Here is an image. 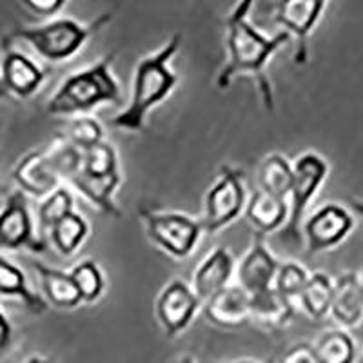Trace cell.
I'll return each mask as SVG.
<instances>
[{"label": "cell", "instance_id": "1", "mask_svg": "<svg viewBox=\"0 0 363 363\" xmlns=\"http://www.w3.org/2000/svg\"><path fill=\"white\" fill-rule=\"evenodd\" d=\"M252 6H255L252 2H242L227 17V64L220 71L216 86L218 89H227L238 74H252L258 84L265 109L272 111L274 95H272V86L267 79V73H265V66L272 55L291 40V37L285 31L271 38L262 35L249 22V11Z\"/></svg>", "mask_w": 363, "mask_h": 363}, {"label": "cell", "instance_id": "2", "mask_svg": "<svg viewBox=\"0 0 363 363\" xmlns=\"http://www.w3.org/2000/svg\"><path fill=\"white\" fill-rule=\"evenodd\" d=\"M180 44L182 35L174 33L157 53L149 55L138 62L128 108L111 120L115 128L133 133L144 131L149 111L164 102L177 86L178 77L171 69V60L180 50Z\"/></svg>", "mask_w": 363, "mask_h": 363}, {"label": "cell", "instance_id": "3", "mask_svg": "<svg viewBox=\"0 0 363 363\" xmlns=\"http://www.w3.org/2000/svg\"><path fill=\"white\" fill-rule=\"evenodd\" d=\"M82 151L71 145L62 135L57 136L45 149L26 155L13 169V178L22 193L42 199L60 187L79 171Z\"/></svg>", "mask_w": 363, "mask_h": 363}, {"label": "cell", "instance_id": "4", "mask_svg": "<svg viewBox=\"0 0 363 363\" xmlns=\"http://www.w3.org/2000/svg\"><path fill=\"white\" fill-rule=\"evenodd\" d=\"M115 55L104 57L80 73L67 77L48 104V113L55 116H69L89 111L100 104H120V87L113 74Z\"/></svg>", "mask_w": 363, "mask_h": 363}, {"label": "cell", "instance_id": "5", "mask_svg": "<svg viewBox=\"0 0 363 363\" xmlns=\"http://www.w3.org/2000/svg\"><path fill=\"white\" fill-rule=\"evenodd\" d=\"M111 22V13H104L89 24H80L71 18H58L37 28H18L2 38V48L8 50L13 40L28 42L48 62H64L82 50L96 31Z\"/></svg>", "mask_w": 363, "mask_h": 363}, {"label": "cell", "instance_id": "6", "mask_svg": "<svg viewBox=\"0 0 363 363\" xmlns=\"http://www.w3.org/2000/svg\"><path fill=\"white\" fill-rule=\"evenodd\" d=\"M245 206V189L242 182V171L223 165L218 180L206 196L202 216V231L215 235L238 218Z\"/></svg>", "mask_w": 363, "mask_h": 363}, {"label": "cell", "instance_id": "7", "mask_svg": "<svg viewBox=\"0 0 363 363\" xmlns=\"http://www.w3.org/2000/svg\"><path fill=\"white\" fill-rule=\"evenodd\" d=\"M327 162L316 153L301 155L293 165V186H291L289 216L284 227V236L300 244V225L307 206L316 196L318 189L327 177Z\"/></svg>", "mask_w": 363, "mask_h": 363}, {"label": "cell", "instance_id": "8", "mask_svg": "<svg viewBox=\"0 0 363 363\" xmlns=\"http://www.w3.org/2000/svg\"><path fill=\"white\" fill-rule=\"evenodd\" d=\"M142 218L149 238L174 258L189 256L202 235L200 222L180 213H157L144 209Z\"/></svg>", "mask_w": 363, "mask_h": 363}, {"label": "cell", "instance_id": "9", "mask_svg": "<svg viewBox=\"0 0 363 363\" xmlns=\"http://www.w3.org/2000/svg\"><path fill=\"white\" fill-rule=\"evenodd\" d=\"M327 8L322 0H287L278 2L274 11V21L285 29L289 37L296 38L294 62L307 64L309 58V35L322 18L323 9Z\"/></svg>", "mask_w": 363, "mask_h": 363}, {"label": "cell", "instance_id": "10", "mask_svg": "<svg viewBox=\"0 0 363 363\" xmlns=\"http://www.w3.org/2000/svg\"><path fill=\"white\" fill-rule=\"evenodd\" d=\"M28 247L35 252L44 251L45 244L35 238L33 220L29 215L28 202L22 191H15L8 196L0 211V251H17Z\"/></svg>", "mask_w": 363, "mask_h": 363}, {"label": "cell", "instance_id": "11", "mask_svg": "<svg viewBox=\"0 0 363 363\" xmlns=\"http://www.w3.org/2000/svg\"><path fill=\"white\" fill-rule=\"evenodd\" d=\"M352 227H354L352 215L342 206L327 203L320 207L306 223L307 247H309L307 251L309 255H316L336 247L349 236Z\"/></svg>", "mask_w": 363, "mask_h": 363}, {"label": "cell", "instance_id": "12", "mask_svg": "<svg viewBox=\"0 0 363 363\" xmlns=\"http://www.w3.org/2000/svg\"><path fill=\"white\" fill-rule=\"evenodd\" d=\"M200 300L189 285L182 280H173L164 287L157 300V318L164 327L165 335L177 336L186 329L199 311Z\"/></svg>", "mask_w": 363, "mask_h": 363}, {"label": "cell", "instance_id": "13", "mask_svg": "<svg viewBox=\"0 0 363 363\" xmlns=\"http://www.w3.org/2000/svg\"><path fill=\"white\" fill-rule=\"evenodd\" d=\"M278 269H280V264L265 247L264 235L256 233V236L252 238L251 249L244 256V260L238 267V285L249 296L262 293L265 289H271Z\"/></svg>", "mask_w": 363, "mask_h": 363}, {"label": "cell", "instance_id": "14", "mask_svg": "<svg viewBox=\"0 0 363 363\" xmlns=\"http://www.w3.org/2000/svg\"><path fill=\"white\" fill-rule=\"evenodd\" d=\"M249 294L240 285H227L206 301V316L211 323L225 329H236L251 320Z\"/></svg>", "mask_w": 363, "mask_h": 363}, {"label": "cell", "instance_id": "15", "mask_svg": "<svg viewBox=\"0 0 363 363\" xmlns=\"http://www.w3.org/2000/svg\"><path fill=\"white\" fill-rule=\"evenodd\" d=\"M233 262L231 252L225 247H216L215 251L206 256V260L194 271L193 278V293L200 301H207L225 289L233 277Z\"/></svg>", "mask_w": 363, "mask_h": 363}, {"label": "cell", "instance_id": "16", "mask_svg": "<svg viewBox=\"0 0 363 363\" xmlns=\"http://www.w3.org/2000/svg\"><path fill=\"white\" fill-rule=\"evenodd\" d=\"M2 87L13 95L31 96L44 82V71L29 57L15 50H6L2 60Z\"/></svg>", "mask_w": 363, "mask_h": 363}, {"label": "cell", "instance_id": "17", "mask_svg": "<svg viewBox=\"0 0 363 363\" xmlns=\"http://www.w3.org/2000/svg\"><path fill=\"white\" fill-rule=\"evenodd\" d=\"M329 314L338 325L352 329L363 320V298L359 293L358 274L343 272L333 281V300Z\"/></svg>", "mask_w": 363, "mask_h": 363}, {"label": "cell", "instance_id": "18", "mask_svg": "<svg viewBox=\"0 0 363 363\" xmlns=\"http://www.w3.org/2000/svg\"><path fill=\"white\" fill-rule=\"evenodd\" d=\"M249 314L251 320L265 327H284L293 320V301L281 296L274 287L262 293L251 294L249 298Z\"/></svg>", "mask_w": 363, "mask_h": 363}, {"label": "cell", "instance_id": "19", "mask_svg": "<svg viewBox=\"0 0 363 363\" xmlns=\"http://www.w3.org/2000/svg\"><path fill=\"white\" fill-rule=\"evenodd\" d=\"M245 213H247L249 222L258 229V233L264 235V233L277 231L278 227L284 225V222H287L289 206L285 200L258 189L249 200Z\"/></svg>", "mask_w": 363, "mask_h": 363}, {"label": "cell", "instance_id": "20", "mask_svg": "<svg viewBox=\"0 0 363 363\" xmlns=\"http://www.w3.org/2000/svg\"><path fill=\"white\" fill-rule=\"evenodd\" d=\"M33 269L38 272V277H40L42 289H44L45 298L55 307L73 309V307H77L82 301L79 289H77V285H74L69 272L45 267V265L37 264V262L33 264Z\"/></svg>", "mask_w": 363, "mask_h": 363}, {"label": "cell", "instance_id": "21", "mask_svg": "<svg viewBox=\"0 0 363 363\" xmlns=\"http://www.w3.org/2000/svg\"><path fill=\"white\" fill-rule=\"evenodd\" d=\"M258 184H260V191L285 200L289 196L291 186H293V165L281 155H269L264 158L258 169Z\"/></svg>", "mask_w": 363, "mask_h": 363}, {"label": "cell", "instance_id": "22", "mask_svg": "<svg viewBox=\"0 0 363 363\" xmlns=\"http://www.w3.org/2000/svg\"><path fill=\"white\" fill-rule=\"evenodd\" d=\"M0 294L21 298L31 313L40 314L48 309L44 298L29 289L24 272L2 256H0Z\"/></svg>", "mask_w": 363, "mask_h": 363}, {"label": "cell", "instance_id": "23", "mask_svg": "<svg viewBox=\"0 0 363 363\" xmlns=\"http://www.w3.org/2000/svg\"><path fill=\"white\" fill-rule=\"evenodd\" d=\"M313 349L318 363H354L356 359L354 340L343 329L323 333Z\"/></svg>", "mask_w": 363, "mask_h": 363}, {"label": "cell", "instance_id": "24", "mask_svg": "<svg viewBox=\"0 0 363 363\" xmlns=\"http://www.w3.org/2000/svg\"><path fill=\"white\" fill-rule=\"evenodd\" d=\"M301 309L313 320H323L329 314L333 300V280L325 272H313L307 281L306 289L298 296Z\"/></svg>", "mask_w": 363, "mask_h": 363}, {"label": "cell", "instance_id": "25", "mask_svg": "<svg viewBox=\"0 0 363 363\" xmlns=\"http://www.w3.org/2000/svg\"><path fill=\"white\" fill-rule=\"evenodd\" d=\"M87 235H89V225H87L86 220H84L79 213L71 211L69 215L64 216V218L51 229L48 236L51 238L53 247L57 249L60 255L71 256L84 244V242H86Z\"/></svg>", "mask_w": 363, "mask_h": 363}, {"label": "cell", "instance_id": "26", "mask_svg": "<svg viewBox=\"0 0 363 363\" xmlns=\"http://www.w3.org/2000/svg\"><path fill=\"white\" fill-rule=\"evenodd\" d=\"M73 211V196L66 187H58L55 193L45 196L42 206L38 207V231H40V242H44V236L50 235V231L57 225L66 215Z\"/></svg>", "mask_w": 363, "mask_h": 363}, {"label": "cell", "instance_id": "27", "mask_svg": "<svg viewBox=\"0 0 363 363\" xmlns=\"http://www.w3.org/2000/svg\"><path fill=\"white\" fill-rule=\"evenodd\" d=\"M73 278L77 289H79L82 301H96L104 293V274L99 265L93 260H84L79 265H74L73 271L69 272Z\"/></svg>", "mask_w": 363, "mask_h": 363}, {"label": "cell", "instance_id": "28", "mask_svg": "<svg viewBox=\"0 0 363 363\" xmlns=\"http://www.w3.org/2000/svg\"><path fill=\"white\" fill-rule=\"evenodd\" d=\"M62 136L71 145H74L80 151H86V149L93 147L104 140V129L95 118L79 116V118L71 120Z\"/></svg>", "mask_w": 363, "mask_h": 363}, {"label": "cell", "instance_id": "29", "mask_svg": "<svg viewBox=\"0 0 363 363\" xmlns=\"http://www.w3.org/2000/svg\"><path fill=\"white\" fill-rule=\"evenodd\" d=\"M309 272L298 264H284L280 265L274 278V289L285 296L287 300L293 301V298H298L301 291L306 289L307 281H309Z\"/></svg>", "mask_w": 363, "mask_h": 363}, {"label": "cell", "instance_id": "30", "mask_svg": "<svg viewBox=\"0 0 363 363\" xmlns=\"http://www.w3.org/2000/svg\"><path fill=\"white\" fill-rule=\"evenodd\" d=\"M280 363H318V359L311 343H298L287 349Z\"/></svg>", "mask_w": 363, "mask_h": 363}, {"label": "cell", "instance_id": "31", "mask_svg": "<svg viewBox=\"0 0 363 363\" xmlns=\"http://www.w3.org/2000/svg\"><path fill=\"white\" fill-rule=\"evenodd\" d=\"M24 6L38 15H55L66 6L64 0H26Z\"/></svg>", "mask_w": 363, "mask_h": 363}, {"label": "cell", "instance_id": "32", "mask_svg": "<svg viewBox=\"0 0 363 363\" xmlns=\"http://www.w3.org/2000/svg\"><path fill=\"white\" fill-rule=\"evenodd\" d=\"M11 323L8 322V318L4 316V313L0 311V358L6 354V351H8L9 345H11Z\"/></svg>", "mask_w": 363, "mask_h": 363}, {"label": "cell", "instance_id": "33", "mask_svg": "<svg viewBox=\"0 0 363 363\" xmlns=\"http://www.w3.org/2000/svg\"><path fill=\"white\" fill-rule=\"evenodd\" d=\"M352 209H354L356 213L363 218V202H359V200H352Z\"/></svg>", "mask_w": 363, "mask_h": 363}, {"label": "cell", "instance_id": "34", "mask_svg": "<svg viewBox=\"0 0 363 363\" xmlns=\"http://www.w3.org/2000/svg\"><path fill=\"white\" fill-rule=\"evenodd\" d=\"M26 363H51L50 359L45 358H38V356H33V358H29Z\"/></svg>", "mask_w": 363, "mask_h": 363}, {"label": "cell", "instance_id": "35", "mask_svg": "<svg viewBox=\"0 0 363 363\" xmlns=\"http://www.w3.org/2000/svg\"><path fill=\"white\" fill-rule=\"evenodd\" d=\"M358 284H359V293H362V298H363V271L358 277Z\"/></svg>", "mask_w": 363, "mask_h": 363}, {"label": "cell", "instance_id": "36", "mask_svg": "<svg viewBox=\"0 0 363 363\" xmlns=\"http://www.w3.org/2000/svg\"><path fill=\"white\" fill-rule=\"evenodd\" d=\"M177 363H194V362L191 358H182V359H178Z\"/></svg>", "mask_w": 363, "mask_h": 363}, {"label": "cell", "instance_id": "37", "mask_svg": "<svg viewBox=\"0 0 363 363\" xmlns=\"http://www.w3.org/2000/svg\"><path fill=\"white\" fill-rule=\"evenodd\" d=\"M4 95H6V91H4V87H2V82H0V99H2Z\"/></svg>", "mask_w": 363, "mask_h": 363}, {"label": "cell", "instance_id": "38", "mask_svg": "<svg viewBox=\"0 0 363 363\" xmlns=\"http://www.w3.org/2000/svg\"><path fill=\"white\" fill-rule=\"evenodd\" d=\"M236 363H255V362H236Z\"/></svg>", "mask_w": 363, "mask_h": 363}]
</instances>
